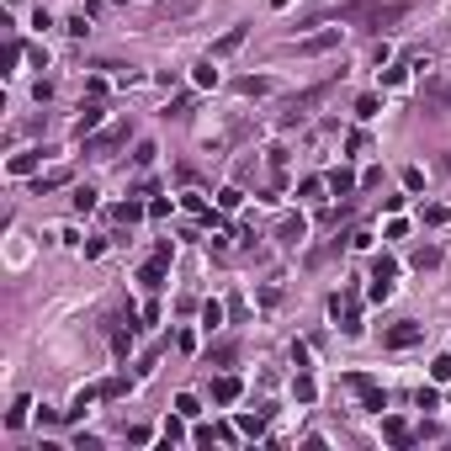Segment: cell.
<instances>
[{
	"label": "cell",
	"instance_id": "cell-19",
	"mask_svg": "<svg viewBox=\"0 0 451 451\" xmlns=\"http://www.w3.org/2000/svg\"><path fill=\"white\" fill-rule=\"evenodd\" d=\"M75 207H80V212H90V207H96V191H90V186H75Z\"/></svg>",
	"mask_w": 451,
	"mask_h": 451
},
{
	"label": "cell",
	"instance_id": "cell-32",
	"mask_svg": "<svg viewBox=\"0 0 451 451\" xmlns=\"http://www.w3.org/2000/svg\"><path fill=\"white\" fill-rule=\"evenodd\" d=\"M260 430H266V419H249V414L239 419V435H260Z\"/></svg>",
	"mask_w": 451,
	"mask_h": 451
},
{
	"label": "cell",
	"instance_id": "cell-24",
	"mask_svg": "<svg viewBox=\"0 0 451 451\" xmlns=\"http://www.w3.org/2000/svg\"><path fill=\"white\" fill-rule=\"evenodd\" d=\"M414 404H419V409H441V393H435V388H419V398H414Z\"/></svg>",
	"mask_w": 451,
	"mask_h": 451
},
{
	"label": "cell",
	"instance_id": "cell-5",
	"mask_svg": "<svg viewBox=\"0 0 451 451\" xmlns=\"http://www.w3.org/2000/svg\"><path fill=\"white\" fill-rule=\"evenodd\" d=\"M245 38H249V27H228L223 38L212 42V59H223V53H234V48H239V42H245Z\"/></svg>",
	"mask_w": 451,
	"mask_h": 451
},
{
	"label": "cell",
	"instance_id": "cell-27",
	"mask_svg": "<svg viewBox=\"0 0 451 451\" xmlns=\"http://www.w3.org/2000/svg\"><path fill=\"white\" fill-rule=\"evenodd\" d=\"M27 409H32V404H27V398H16V409H11V414H5V425H11V430H16V425H21V419H27Z\"/></svg>",
	"mask_w": 451,
	"mask_h": 451
},
{
	"label": "cell",
	"instance_id": "cell-31",
	"mask_svg": "<svg viewBox=\"0 0 451 451\" xmlns=\"http://www.w3.org/2000/svg\"><path fill=\"white\" fill-rule=\"evenodd\" d=\"M207 361H218V367H228V361H234V345H212V356H207Z\"/></svg>",
	"mask_w": 451,
	"mask_h": 451
},
{
	"label": "cell",
	"instance_id": "cell-1",
	"mask_svg": "<svg viewBox=\"0 0 451 451\" xmlns=\"http://www.w3.org/2000/svg\"><path fill=\"white\" fill-rule=\"evenodd\" d=\"M350 388L361 393V404H367V409H371V414H382V409H388V393L377 388V382H371L367 371H350Z\"/></svg>",
	"mask_w": 451,
	"mask_h": 451
},
{
	"label": "cell",
	"instance_id": "cell-6",
	"mask_svg": "<svg viewBox=\"0 0 451 451\" xmlns=\"http://www.w3.org/2000/svg\"><path fill=\"white\" fill-rule=\"evenodd\" d=\"M164 266H170V260H160V255H154V260H149V266L138 271V282H144L149 292H160V287H164Z\"/></svg>",
	"mask_w": 451,
	"mask_h": 451
},
{
	"label": "cell",
	"instance_id": "cell-10",
	"mask_svg": "<svg viewBox=\"0 0 451 451\" xmlns=\"http://www.w3.org/2000/svg\"><path fill=\"white\" fill-rule=\"evenodd\" d=\"M382 435H388L393 446H409L414 435H409V425H404V419H382Z\"/></svg>",
	"mask_w": 451,
	"mask_h": 451
},
{
	"label": "cell",
	"instance_id": "cell-28",
	"mask_svg": "<svg viewBox=\"0 0 451 451\" xmlns=\"http://www.w3.org/2000/svg\"><path fill=\"white\" fill-rule=\"evenodd\" d=\"M377 106H382L377 96H361V101H356V117H377Z\"/></svg>",
	"mask_w": 451,
	"mask_h": 451
},
{
	"label": "cell",
	"instance_id": "cell-26",
	"mask_svg": "<svg viewBox=\"0 0 451 451\" xmlns=\"http://www.w3.org/2000/svg\"><path fill=\"white\" fill-rule=\"evenodd\" d=\"M282 239H292V245H297V239H303V218H287V223H282Z\"/></svg>",
	"mask_w": 451,
	"mask_h": 451
},
{
	"label": "cell",
	"instance_id": "cell-4",
	"mask_svg": "<svg viewBox=\"0 0 451 451\" xmlns=\"http://www.w3.org/2000/svg\"><path fill=\"white\" fill-rule=\"evenodd\" d=\"M329 48H340V27H329V32H319V38L297 42V53H329Z\"/></svg>",
	"mask_w": 451,
	"mask_h": 451
},
{
	"label": "cell",
	"instance_id": "cell-12",
	"mask_svg": "<svg viewBox=\"0 0 451 451\" xmlns=\"http://www.w3.org/2000/svg\"><path fill=\"white\" fill-rule=\"evenodd\" d=\"M414 266H419V271L441 266V249H435V245H419V249H414Z\"/></svg>",
	"mask_w": 451,
	"mask_h": 451
},
{
	"label": "cell",
	"instance_id": "cell-13",
	"mask_svg": "<svg viewBox=\"0 0 451 451\" xmlns=\"http://www.w3.org/2000/svg\"><path fill=\"white\" fill-rule=\"evenodd\" d=\"M371 276L393 282V276H398V260H393V255H377V260H371Z\"/></svg>",
	"mask_w": 451,
	"mask_h": 451
},
{
	"label": "cell",
	"instance_id": "cell-3",
	"mask_svg": "<svg viewBox=\"0 0 451 451\" xmlns=\"http://www.w3.org/2000/svg\"><path fill=\"white\" fill-rule=\"evenodd\" d=\"M425 96H430L435 106H451V69H435V75H425Z\"/></svg>",
	"mask_w": 451,
	"mask_h": 451
},
{
	"label": "cell",
	"instance_id": "cell-30",
	"mask_svg": "<svg viewBox=\"0 0 451 451\" xmlns=\"http://www.w3.org/2000/svg\"><path fill=\"white\" fill-rule=\"evenodd\" d=\"M117 218H123V223H133V218H144V207H138V202H123V207H117Z\"/></svg>",
	"mask_w": 451,
	"mask_h": 451
},
{
	"label": "cell",
	"instance_id": "cell-22",
	"mask_svg": "<svg viewBox=\"0 0 451 451\" xmlns=\"http://www.w3.org/2000/svg\"><path fill=\"white\" fill-rule=\"evenodd\" d=\"M127 393V377H112V382H101V398H123Z\"/></svg>",
	"mask_w": 451,
	"mask_h": 451
},
{
	"label": "cell",
	"instance_id": "cell-8",
	"mask_svg": "<svg viewBox=\"0 0 451 451\" xmlns=\"http://www.w3.org/2000/svg\"><path fill=\"white\" fill-rule=\"evenodd\" d=\"M324 186L334 191V197H350V191H356V175H350V170H329Z\"/></svg>",
	"mask_w": 451,
	"mask_h": 451
},
{
	"label": "cell",
	"instance_id": "cell-7",
	"mask_svg": "<svg viewBox=\"0 0 451 451\" xmlns=\"http://www.w3.org/2000/svg\"><path fill=\"white\" fill-rule=\"evenodd\" d=\"M239 393H245V382H239V377H218V382H212V398H218V404H234Z\"/></svg>",
	"mask_w": 451,
	"mask_h": 451
},
{
	"label": "cell",
	"instance_id": "cell-21",
	"mask_svg": "<svg viewBox=\"0 0 451 451\" xmlns=\"http://www.w3.org/2000/svg\"><path fill=\"white\" fill-rule=\"evenodd\" d=\"M271 80H239V96H266Z\"/></svg>",
	"mask_w": 451,
	"mask_h": 451
},
{
	"label": "cell",
	"instance_id": "cell-18",
	"mask_svg": "<svg viewBox=\"0 0 451 451\" xmlns=\"http://www.w3.org/2000/svg\"><path fill=\"white\" fill-rule=\"evenodd\" d=\"M393 297V282H382V276H371V303H388Z\"/></svg>",
	"mask_w": 451,
	"mask_h": 451
},
{
	"label": "cell",
	"instance_id": "cell-23",
	"mask_svg": "<svg viewBox=\"0 0 451 451\" xmlns=\"http://www.w3.org/2000/svg\"><path fill=\"white\" fill-rule=\"evenodd\" d=\"M430 377H435V382H446V377H451V356H435V361H430Z\"/></svg>",
	"mask_w": 451,
	"mask_h": 451
},
{
	"label": "cell",
	"instance_id": "cell-20",
	"mask_svg": "<svg viewBox=\"0 0 451 451\" xmlns=\"http://www.w3.org/2000/svg\"><path fill=\"white\" fill-rule=\"evenodd\" d=\"M197 85H202V90H207V85H218V69H212V59L197 64Z\"/></svg>",
	"mask_w": 451,
	"mask_h": 451
},
{
	"label": "cell",
	"instance_id": "cell-33",
	"mask_svg": "<svg viewBox=\"0 0 451 451\" xmlns=\"http://www.w3.org/2000/svg\"><path fill=\"white\" fill-rule=\"evenodd\" d=\"M446 164H451V160H446Z\"/></svg>",
	"mask_w": 451,
	"mask_h": 451
},
{
	"label": "cell",
	"instance_id": "cell-29",
	"mask_svg": "<svg viewBox=\"0 0 451 451\" xmlns=\"http://www.w3.org/2000/svg\"><path fill=\"white\" fill-rule=\"evenodd\" d=\"M313 393H319V388H313V377H297V404H313Z\"/></svg>",
	"mask_w": 451,
	"mask_h": 451
},
{
	"label": "cell",
	"instance_id": "cell-15",
	"mask_svg": "<svg viewBox=\"0 0 451 451\" xmlns=\"http://www.w3.org/2000/svg\"><path fill=\"white\" fill-rule=\"evenodd\" d=\"M112 350L127 356V350H133V329H112Z\"/></svg>",
	"mask_w": 451,
	"mask_h": 451
},
{
	"label": "cell",
	"instance_id": "cell-25",
	"mask_svg": "<svg viewBox=\"0 0 451 451\" xmlns=\"http://www.w3.org/2000/svg\"><path fill=\"white\" fill-rule=\"evenodd\" d=\"M245 202V197H239V191H234V186H228V191H218V207H223V212H234V207Z\"/></svg>",
	"mask_w": 451,
	"mask_h": 451
},
{
	"label": "cell",
	"instance_id": "cell-11",
	"mask_svg": "<svg viewBox=\"0 0 451 451\" xmlns=\"http://www.w3.org/2000/svg\"><path fill=\"white\" fill-rule=\"evenodd\" d=\"M38 149H27V154H16V160H11V175H32V170H38Z\"/></svg>",
	"mask_w": 451,
	"mask_h": 451
},
{
	"label": "cell",
	"instance_id": "cell-2",
	"mask_svg": "<svg viewBox=\"0 0 451 451\" xmlns=\"http://www.w3.org/2000/svg\"><path fill=\"white\" fill-rule=\"evenodd\" d=\"M382 340H388L393 350H409V345H419V340H425V324H414V319H404V324H393L388 334H382Z\"/></svg>",
	"mask_w": 451,
	"mask_h": 451
},
{
	"label": "cell",
	"instance_id": "cell-9",
	"mask_svg": "<svg viewBox=\"0 0 451 451\" xmlns=\"http://www.w3.org/2000/svg\"><path fill=\"white\" fill-rule=\"evenodd\" d=\"M101 117H106V112H101V106H96V101H90V106H80V117H75V133H80V138H85L90 127L101 123Z\"/></svg>",
	"mask_w": 451,
	"mask_h": 451
},
{
	"label": "cell",
	"instance_id": "cell-16",
	"mask_svg": "<svg viewBox=\"0 0 451 451\" xmlns=\"http://www.w3.org/2000/svg\"><path fill=\"white\" fill-rule=\"evenodd\" d=\"M202 324H207V329L223 324V303H202Z\"/></svg>",
	"mask_w": 451,
	"mask_h": 451
},
{
	"label": "cell",
	"instance_id": "cell-14",
	"mask_svg": "<svg viewBox=\"0 0 451 451\" xmlns=\"http://www.w3.org/2000/svg\"><path fill=\"white\" fill-rule=\"evenodd\" d=\"M64 181H69V170H48V175H38V197L53 191V186H64Z\"/></svg>",
	"mask_w": 451,
	"mask_h": 451
},
{
	"label": "cell",
	"instance_id": "cell-17",
	"mask_svg": "<svg viewBox=\"0 0 451 451\" xmlns=\"http://www.w3.org/2000/svg\"><path fill=\"white\" fill-rule=\"evenodd\" d=\"M175 414H181V419H197L202 409H197V398H191V393H181V398H175Z\"/></svg>",
	"mask_w": 451,
	"mask_h": 451
}]
</instances>
